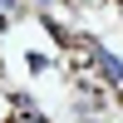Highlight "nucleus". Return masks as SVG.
<instances>
[{"label": "nucleus", "mask_w": 123, "mask_h": 123, "mask_svg": "<svg viewBox=\"0 0 123 123\" xmlns=\"http://www.w3.org/2000/svg\"><path fill=\"white\" fill-rule=\"evenodd\" d=\"M0 123H5V118H0Z\"/></svg>", "instance_id": "2"}, {"label": "nucleus", "mask_w": 123, "mask_h": 123, "mask_svg": "<svg viewBox=\"0 0 123 123\" xmlns=\"http://www.w3.org/2000/svg\"><path fill=\"white\" fill-rule=\"evenodd\" d=\"M84 44H89V59H94L98 79H104L108 89H118V94H123V54H113L108 44H98V39H89V35H84Z\"/></svg>", "instance_id": "1"}]
</instances>
